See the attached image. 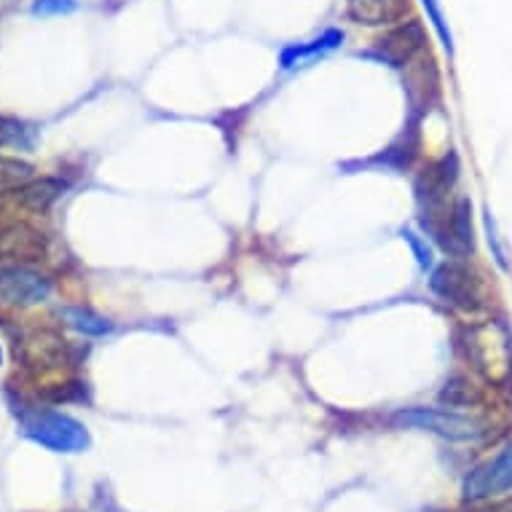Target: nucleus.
I'll use <instances>...</instances> for the list:
<instances>
[{
  "mask_svg": "<svg viewBox=\"0 0 512 512\" xmlns=\"http://www.w3.org/2000/svg\"><path fill=\"white\" fill-rule=\"evenodd\" d=\"M22 432L33 443L49 448L54 454H81L92 443L81 421L59 411L22 413Z\"/></svg>",
  "mask_w": 512,
  "mask_h": 512,
  "instance_id": "obj_1",
  "label": "nucleus"
},
{
  "mask_svg": "<svg viewBox=\"0 0 512 512\" xmlns=\"http://www.w3.org/2000/svg\"><path fill=\"white\" fill-rule=\"evenodd\" d=\"M429 287L437 298H443L445 303H451L456 309L478 311L483 306L478 277L459 258H451V261L435 266L432 277H429Z\"/></svg>",
  "mask_w": 512,
  "mask_h": 512,
  "instance_id": "obj_2",
  "label": "nucleus"
},
{
  "mask_svg": "<svg viewBox=\"0 0 512 512\" xmlns=\"http://www.w3.org/2000/svg\"><path fill=\"white\" fill-rule=\"evenodd\" d=\"M392 424L400 429H421V432H432L445 440L454 443H467L480 435V427L467 416L448 411H435V408H408L392 416Z\"/></svg>",
  "mask_w": 512,
  "mask_h": 512,
  "instance_id": "obj_3",
  "label": "nucleus"
},
{
  "mask_svg": "<svg viewBox=\"0 0 512 512\" xmlns=\"http://www.w3.org/2000/svg\"><path fill=\"white\" fill-rule=\"evenodd\" d=\"M507 491H512V443L491 462L475 467L462 483V496L467 502H483Z\"/></svg>",
  "mask_w": 512,
  "mask_h": 512,
  "instance_id": "obj_4",
  "label": "nucleus"
},
{
  "mask_svg": "<svg viewBox=\"0 0 512 512\" xmlns=\"http://www.w3.org/2000/svg\"><path fill=\"white\" fill-rule=\"evenodd\" d=\"M51 295L49 279L25 269V266H6L0 269V301L11 306H38Z\"/></svg>",
  "mask_w": 512,
  "mask_h": 512,
  "instance_id": "obj_5",
  "label": "nucleus"
},
{
  "mask_svg": "<svg viewBox=\"0 0 512 512\" xmlns=\"http://www.w3.org/2000/svg\"><path fill=\"white\" fill-rule=\"evenodd\" d=\"M424 43H427L424 27L419 22H405V25L389 30L384 38H378L373 54L392 68H403L424 49Z\"/></svg>",
  "mask_w": 512,
  "mask_h": 512,
  "instance_id": "obj_6",
  "label": "nucleus"
},
{
  "mask_svg": "<svg viewBox=\"0 0 512 512\" xmlns=\"http://www.w3.org/2000/svg\"><path fill=\"white\" fill-rule=\"evenodd\" d=\"M46 255V236L25 223L0 226V258L9 261H41Z\"/></svg>",
  "mask_w": 512,
  "mask_h": 512,
  "instance_id": "obj_7",
  "label": "nucleus"
},
{
  "mask_svg": "<svg viewBox=\"0 0 512 512\" xmlns=\"http://www.w3.org/2000/svg\"><path fill=\"white\" fill-rule=\"evenodd\" d=\"M475 250V226H472V202L470 199H456L451 207V218H448V242L445 252L451 258H467Z\"/></svg>",
  "mask_w": 512,
  "mask_h": 512,
  "instance_id": "obj_8",
  "label": "nucleus"
},
{
  "mask_svg": "<svg viewBox=\"0 0 512 512\" xmlns=\"http://www.w3.org/2000/svg\"><path fill=\"white\" fill-rule=\"evenodd\" d=\"M408 11L405 0H349V17L360 25H392Z\"/></svg>",
  "mask_w": 512,
  "mask_h": 512,
  "instance_id": "obj_9",
  "label": "nucleus"
},
{
  "mask_svg": "<svg viewBox=\"0 0 512 512\" xmlns=\"http://www.w3.org/2000/svg\"><path fill=\"white\" fill-rule=\"evenodd\" d=\"M62 191H65V183H59L54 177H43V180H30V183L19 185L17 191H11V199L27 210H49Z\"/></svg>",
  "mask_w": 512,
  "mask_h": 512,
  "instance_id": "obj_10",
  "label": "nucleus"
},
{
  "mask_svg": "<svg viewBox=\"0 0 512 512\" xmlns=\"http://www.w3.org/2000/svg\"><path fill=\"white\" fill-rule=\"evenodd\" d=\"M341 43H344V33H341V30H328V33H322L319 38H314V41L293 43V46L282 49V54H279V65L285 70H290L295 68L298 62H303V59H311L317 57V54H325V51L338 49Z\"/></svg>",
  "mask_w": 512,
  "mask_h": 512,
  "instance_id": "obj_11",
  "label": "nucleus"
},
{
  "mask_svg": "<svg viewBox=\"0 0 512 512\" xmlns=\"http://www.w3.org/2000/svg\"><path fill=\"white\" fill-rule=\"evenodd\" d=\"M22 349V357L35 365H46L51 368L54 362H59L62 357V349H65V341H59L57 336L51 333H33V336L22 338V344H17V352Z\"/></svg>",
  "mask_w": 512,
  "mask_h": 512,
  "instance_id": "obj_12",
  "label": "nucleus"
},
{
  "mask_svg": "<svg viewBox=\"0 0 512 512\" xmlns=\"http://www.w3.org/2000/svg\"><path fill=\"white\" fill-rule=\"evenodd\" d=\"M59 317L68 322L70 328H76L78 333H84V336H108L110 330H113V322L105 317H100L97 311L86 309V306H62L59 309Z\"/></svg>",
  "mask_w": 512,
  "mask_h": 512,
  "instance_id": "obj_13",
  "label": "nucleus"
},
{
  "mask_svg": "<svg viewBox=\"0 0 512 512\" xmlns=\"http://www.w3.org/2000/svg\"><path fill=\"white\" fill-rule=\"evenodd\" d=\"M33 180V167L25 161L0 156V185H25Z\"/></svg>",
  "mask_w": 512,
  "mask_h": 512,
  "instance_id": "obj_14",
  "label": "nucleus"
},
{
  "mask_svg": "<svg viewBox=\"0 0 512 512\" xmlns=\"http://www.w3.org/2000/svg\"><path fill=\"white\" fill-rule=\"evenodd\" d=\"M403 239L405 244L411 247L413 258H416V263H419L421 269L424 271L435 269V258H432V247L427 244V239H421L413 228H403Z\"/></svg>",
  "mask_w": 512,
  "mask_h": 512,
  "instance_id": "obj_15",
  "label": "nucleus"
},
{
  "mask_svg": "<svg viewBox=\"0 0 512 512\" xmlns=\"http://www.w3.org/2000/svg\"><path fill=\"white\" fill-rule=\"evenodd\" d=\"M483 226H486V236H488V247H491V255H494V261L499 263V269L510 271V261H507V252H504L502 236L496 231V220L491 212H483Z\"/></svg>",
  "mask_w": 512,
  "mask_h": 512,
  "instance_id": "obj_16",
  "label": "nucleus"
},
{
  "mask_svg": "<svg viewBox=\"0 0 512 512\" xmlns=\"http://www.w3.org/2000/svg\"><path fill=\"white\" fill-rule=\"evenodd\" d=\"M421 6L427 9V17L432 19L437 35H440V41H443V49L448 51V54H454V35H451V30H448V25H445L440 3H437V0H421Z\"/></svg>",
  "mask_w": 512,
  "mask_h": 512,
  "instance_id": "obj_17",
  "label": "nucleus"
},
{
  "mask_svg": "<svg viewBox=\"0 0 512 512\" xmlns=\"http://www.w3.org/2000/svg\"><path fill=\"white\" fill-rule=\"evenodd\" d=\"M76 0H35L33 14L35 17H62L76 11Z\"/></svg>",
  "mask_w": 512,
  "mask_h": 512,
  "instance_id": "obj_18",
  "label": "nucleus"
},
{
  "mask_svg": "<svg viewBox=\"0 0 512 512\" xmlns=\"http://www.w3.org/2000/svg\"><path fill=\"white\" fill-rule=\"evenodd\" d=\"M475 512H512V502L491 504V507H486V510H475Z\"/></svg>",
  "mask_w": 512,
  "mask_h": 512,
  "instance_id": "obj_19",
  "label": "nucleus"
},
{
  "mask_svg": "<svg viewBox=\"0 0 512 512\" xmlns=\"http://www.w3.org/2000/svg\"><path fill=\"white\" fill-rule=\"evenodd\" d=\"M0 362H3V352H0Z\"/></svg>",
  "mask_w": 512,
  "mask_h": 512,
  "instance_id": "obj_20",
  "label": "nucleus"
}]
</instances>
